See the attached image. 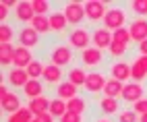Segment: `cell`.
Wrapping results in <instances>:
<instances>
[{
    "label": "cell",
    "mask_w": 147,
    "mask_h": 122,
    "mask_svg": "<svg viewBox=\"0 0 147 122\" xmlns=\"http://www.w3.org/2000/svg\"><path fill=\"white\" fill-rule=\"evenodd\" d=\"M137 116H143V114H147V97H143V99H139L137 104H133V108H131Z\"/></svg>",
    "instance_id": "74e56055"
},
{
    "label": "cell",
    "mask_w": 147,
    "mask_h": 122,
    "mask_svg": "<svg viewBox=\"0 0 147 122\" xmlns=\"http://www.w3.org/2000/svg\"><path fill=\"white\" fill-rule=\"evenodd\" d=\"M44 95V83L40 79H31L29 83L23 87V97L27 99V101H31V99H35V97H42Z\"/></svg>",
    "instance_id": "ffe728a7"
},
{
    "label": "cell",
    "mask_w": 147,
    "mask_h": 122,
    "mask_svg": "<svg viewBox=\"0 0 147 122\" xmlns=\"http://www.w3.org/2000/svg\"><path fill=\"white\" fill-rule=\"evenodd\" d=\"M0 108H2V112L6 116L15 114V112H19L23 106H21V97H19L15 91H8V93L4 97H0Z\"/></svg>",
    "instance_id": "9a60e30c"
},
{
    "label": "cell",
    "mask_w": 147,
    "mask_h": 122,
    "mask_svg": "<svg viewBox=\"0 0 147 122\" xmlns=\"http://www.w3.org/2000/svg\"><path fill=\"white\" fill-rule=\"evenodd\" d=\"M25 70H27L29 79H42V77H44V70H46V64L42 62V60H37V58H35Z\"/></svg>",
    "instance_id": "4dcf8cb0"
},
{
    "label": "cell",
    "mask_w": 147,
    "mask_h": 122,
    "mask_svg": "<svg viewBox=\"0 0 147 122\" xmlns=\"http://www.w3.org/2000/svg\"><path fill=\"white\" fill-rule=\"evenodd\" d=\"M108 13V4L102 0H87L85 2V17L91 23H104V17Z\"/></svg>",
    "instance_id": "52a82bcc"
},
{
    "label": "cell",
    "mask_w": 147,
    "mask_h": 122,
    "mask_svg": "<svg viewBox=\"0 0 147 122\" xmlns=\"http://www.w3.org/2000/svg\"><path fill=\"white\" fill-rule=\"evenodd\" d=\"M35 116L31 114V110H29L27 106H23L19 112H15V114L11 116H6V122H31Z\"/></svg>",
    "instance_id": "f546056e"
},
{
    "label": "cell",
    "mask_w": 147,
    "mask_h": 122,
    "mask_svg": "<svg viewBox=\"0 0 147 122\" xmlns=\"http://www.w3.org/2000/svg\"><path fill=\"white\" fill-rule=\"evenodd\" d=\"M116 120L118 122H139V116L133 110H120V114L116 116Z\"/></svg>",
    "instance_id": "8d00e7d4"
},
{
    "label": "cell",
    "mask_w": 147,
    "mask_h": 122,
    "mask_svg": "<svg viewBox=\"0 0 147 122\" xmlns=\"http://www.w3.org/2000/svg\"><path fill=\"white\" fill-rule=\"evenodd\" d=\"M129 6H131V11L139 17V19H145L147 17V0H133Z\"/></svg>",
    "instance_id": "836d02e7"
},
{
    "label": "cell",
    "mask_w": 147,
    "mask_h": 122,
    "mask_svg": "<svg viewBox=\"0 0 147 122\" xmlns=\"http://www.w3.org/2000/svg\"><path fill=\"white\" fill-rule=\"evenodd\" d=\"M50 101H52V99H48L46 95H42V97H35V99H31V101H27V108L31 110L33 116H40V114H44V112L50 110Z\"/></svg>",
    "instance_id": "603a6c76"
},
{
    "label": "cell",
    "mask_w": 147,
    "mask_h": 122,
    "mask_svg": "<svg viewBox=\"0 0 147 122\" xmlns=\"http://www.w3.org/2000/svg\"><path fill=\"white\" fill-rule=\"evenodd\" d=\"M68 46H71L73 50H79V52L91 48V31L87 27L71 29V33H68Z\"/></svg>",
    "instance_id": "6da1fadb"
},
{
    "label": "cell",
    "mask_w": 147,
    "mask_h": 122,
    "mask_svg": "<svg viewBox=\"0 0 147 122\" xmlns=\"http://www.w3.org/2000/svg\"><path fill=\"white\" fill-rule=\"evenodd\" d=\"M6 93H8V87H6V85L2 83V85H0V97H4Z\"/></svg>",
    "instance_id": "7bdbcfd3"
},
{
    "label": "cell",
    "mask_w": 147,
    "mask_h": 122,
    "mask_svg": "<svg viewBox=\"0 0 147 122\" xmlns=\"http://www.w3.org/2000/svg\"><path fill=\"white\" fill-rule=\"evenodd\" d=\"M112 42H114V33L110 31V29H106L104 25L102 27H95L91 31V46L97 48V50H102V52L110 50Z\"/></svg>",
    "instance_id": "5b68a950"
},
{
    "label": "cell",
    "mask_w": 147,
    "mask_h": 122,
    "mask_svg": "<svg viewBox=\"0 0 147 122\" xmlns=\"http://www.w3.org/2000/svg\"><path fill=\"white\" fill-rule=\"evenodd\" d=\"M40 122H56V118L50 114V112H44V114H40V116H35Z\"/></svg>",
    "instance_id": "60d3db41"
},
{
    "label": "cell",
    "mask_w": 147,
    "mask_h": 122,
    "mask_svg": "<svg viewBox=\"0 0 147 122\" xmlns=\"http://www.w3.org/2000/svg\"><path fill=\"white\" fill-rule=\"evenodd\" d=\"M15 48L13 44H0V64L2 66H11L13 58H15Z\"/></svg>",
    "instance_id": "4316f807"
},
{
    "label": "cell",
    "mask_w": 147,
    "mask_h": 122,
    "mask_svg": "<svg viewBox=\"0 0 147 122\" xmlns=\"http://www.w3.org/2000/svg\"><path fill=\"white\" fill-rule=\"evenodd\" d=\"M62 77H64V73H62V68L60 66H56V64H46V70H44V77H42V81L46 85H60L62 83Z\"/></svg>",
    "instance_id": "ac0fdd59"
},
{
    "label": "cell",
    "mask_w": 147,
    "mask_h": 122,
    "mask_svg": "<svg viewBox=\"0 0 147 122\" xmlns=\"http://www.w3.org/2000/svg\"><path fill=\"white\" fill-rule=\"evenodd\" d=\"M137 52H139V56H147V39L141 44H137Z\"/></svg>",
    "instance_id": "b9f144b4"
},
{
    "label": "cell",
    "mask_w": 147,
    "mask_h": 122,
    "mask_svg": "<svg viewBox=\"0 0 147 122\" xmlns=\"http://www.w3.org/2000/svg\"><path fill=\"white\" fill-rule=\"evenodd\" d=\"M13 27L2 23V27H0V44H13Z\"/></svg>",
    "instance_id": "e575fe53"
},
{
    "label": "cell",
    "mask_w": 147,
    "mask_h": 122,
    "mask_svg": "<svg viewBox=\"0 0 147 122\" xmlns=\"http://www.w3.org/2000/svg\"><path fill=\"white\" fill-rule=\"evenodd\" d=\"M58 122H83V116L81 114H73V112H66Z\"/></svg>",
    "instance_id": "f35d334b"
},
{
    "label": "cell",
    "mask_w": 147,
    "mask_h": 122,
    "mask_svg": "<svg viewBox=\"0 0 147 122\" xmlns=\"http://www.w3.org/2000/svg\"><path fill=\"white\" fill-rule=\"evenodd\" d=\"M48 19H50V29L54 33H64L68 29V21H66V17H64L62 11H54Z\"/></svg>",
    "instance_id": "7402d4cb"
},
{
    "label": "cell",
    "mask_w": 147,
    "mask_h": 122,
    "mask_svg": "<svg viewBox=\"0 0 147 122\" xmlns=\"http://www.w3.org/2000/svg\"><path fill=\"white\" fill-rule=\"evenodd\" d=\"M33 17H35V11H33L31 0H21V2H17V6H15V19L19 23H23V27L31 23Z\"/></svg>",
    "instance_id": "30bf717a"
},
{
    "label": "cell",
    "mask_w": 147,
    "mask_h": 122,
    "mask_svg": "<svg viewBox=\"0 0 147 122\" xmlns=\"http://www.w3.org/2000/svg\"><path fill=\"white\" fill-rule=\"evenodd\" d=\"M40 42H42V35L37 33L31 25H25V27L19 29V33H17V44H19V46L33 50V48L40 46Z\"/></svg>",
    "instance_id": "8992f818"
},
{
    "label": "cell",
    "mask_w": 147,
    "mask_h": 122,
    "mask_svg": "<svg viewBox=\"0 0 147 122\" xmlns=\"http://www.w3.org/2000/svg\"><path fill=\"white\" fill-rule=\"evenodd\" d=\"M62 13L66 17L68 25H73V27H83L81 23L87 19L85 17V2H66Z\"/></svg>",
    "instance_id": "3957f363"
},
{
    "label": "cell",
    "mask_w": 147,
    "mask_h": 122,
    "mask_svg": "<svg viewBox=\"0 0 147 122\" xmlns=\"http://www.w3.org/2000/svg\"><path fill=\"white\" fill-rule=\"evenodd\" d=\"M126 25V11L122 6H112L108 8V13L104 17V27L110 29V31H116V29H122Z\"/></svg>",
    "instance_id": "277c9868"
},
{
    "label": "cell",
    "mask_w": 147,
    "mask_h": 122,
    "mask_svg": "<svg viewBox=\"0 0 147 122\" xmlns=\"http://www.w3.org/2000/svg\"><path fill=\"white\" fill-rule=\"evenodd\" d=\"M104 62V52L102 50H97V48H87L81 52V64L83 68H95V66H100Z\"/></svg>",
    "instance_id": "8fae6325"
},
{
    "label": "cell",
    "mask_w": 147,
    "mask_h": 122,
    "mask_svg": "<svg viewBox=\"0 0 147 122\" xmlns=\"http://www.w3.org/2000/svg\"><path fill=\"white\" fill-rule=\"evenodd\" d=\"M31 4H33L35 15H44V17L52 15V6H50V2H46V0H31Z\"/></svg>",
    "instance_id": "d6a6232c"
},
{
    "label": "cell",
    "mask_w": 147,
    "mask_h": 122,
    "mask_svg": "<svg viewBox=\"0 0 147 122\" xmlns=\"http://www.w3.org/2000/svg\"><path fill=\"white\" fill-rule=\"evenodd\" d=\"M147 79V56H137L131 62V81L143 83Z\"/></svg>",
    "instance_id": "5bb4252c"
},
{
    "label": "cell",
    "mask_w": 147,
    "mask_h": 122,
    "mask_svg": "<svg viewBox=\"0 0 147 122\" xmlns=\"http://www.w3.org/2000/svg\"><path fill=\"white\" fill-rule=\"evenodd\" d=\"M122 91H124V83H120V81H116V79H108L106 89H104V95L106 97L118 99V97H122Z\"/></svg>",
    "instance_id": "cb8c5ba5"
},
{
    "label": "cell",
    "mask_w": 147,
    "mask_h": 122,
    "mask_svg": "<svg viewBox=\"0 0 147 122\" xmlns=\"http://www.w3.org/2000/svg\"><path fill=\"white\" fill-rule=\"evenodd\" d=\"M29 25H31L35 31L40 33V35H48V33H52V29H50V19L44 17V15H35V17H33V21L29 23Z\"/></svg>",
    "instance_id": "d4e9b609"
},
{
    "label": "cell",
    "mask_w": 147,
    "mask_h": 122,
    "mask_svg": "<svg viewBox=\"0 0 147 122\" xmlns=\"http://www.w3.org/2000/svg\"><path fill=\"white\" fill-rule=\"evenodd\" d=\"M66 110L68 112H73V114H85V110H87V99L85 97H81V95H77V97H73L71 101H66Z\"/></svg>",
    "instance_id": "83f0119b"
},
{
    "label": "cell",
    "mask_w": 147,
    "mask_h": 122,
    "mask_svg": "<svg viewBox=\"0 0 147 122\" xmlns=\"http://www.w3.org/2000/svg\"><path fill=\"white\" fill-rule=\"evenodd\" d=\"M95 122H112V120H110V118H104V116H102V118H97Z\"/></svg>",
    "instance_id": "ee69618b"
},
{
    "label": "cell",
    "mask_w": 147,
    "mask_h": 122,
    "mask_svg": "<svg viewBox=\"0 0 147 122\" xmlns=\"http://www.w3.org/2000/svg\"><path fill=\"white\" fill-rule=\"evenodd\" d=\"M73 58H75V54H73V48L68 44H56L50 50V64H56L60 68L68 66L73 62Z\"/></svg>",
    "instance_id": "7a4b0ae2"
},
{
    "label": "cell",
    "mask_w": 147,
    "mask_h": 122,
    "mask_svg": "<svg viewBox=\"0 0 147 122\" xmlns=\"http://www.w3.org/2000/svg\"><path fill=\"white\" fill-rule=\"evenodd\" d=\"M31 122H40V120H37V118H33V120H31Z\"/></svg>",
    "instance_id": "bcb514c9"
},
{
    "label": "cell",
    "mask_w": 147,
    "mask_h": 122,
    "mask_svg": "<svg viewBox=\"0 0 147 122\" xmlns=\"http://www.w3.org/2000/svg\"><path fill=\"white\" fill-rule=\"evenodd\" d=\"M33 54L29 48H23V46H17L15 48V58H13V66L15 68H27L29 64L33 62Z\"/></svg>",
    "instance_id": "e0dca14e"
},
{
    "label": "cell",
    "mask_w": 147,
    "mask_h": 122,
    "mask_svg": "<svg viewBox=\"0 0 147 122\" xmlns=\"http://www.w3.org/2000/svg\"><path fill=\"white\" fill-rule=\"evenodd\" d=\"M114 33V39H118V42H124V44H133V37H131V31H129V27H122V29H116Z\"/></svg>",
    "instance_id": "d590c367"
},
{
    "label": "cell",
    "mask_w": 147,
    "mask_h": 122,
    "mask_svg": "<svg viewBox=\"0 0 147 122\" xmlns=\"http://www.w3.org/2000/svg\"><path fill=\"white\" fill-rule=\"evenodd\" d=\"M145 97V89L141 83H135V81H131V83H124V91H122V101H126V104H137L139 99Z\"/></svg>",
    "instance_id": "9c48e42d"
},
{
    "label": "cell",
    "mask_w": 147,
    "mask_h": 122,
    "mask_svg": "<svg viewBox=\"0 0 147 122\" xmlns=\"http://www.w3.org/2000/svg\"><path fill=\"white\" fill-rule=\"evenodd\" d=\"M110 79H116V81H120V83H126V81L131 79V62H124V60H120V62H112Z\"/></svg>",
    "instance_id": "2e32d148"
},
{
    "label": "cell",
    "mask_w": 147,
    "mask_h": 122,
    "mask_svg": "<svg viewBox=\"0 0 147 122\" xmlns=\"http://www.w3.org/2000/svg\"><path fill=\"white\" fill-rule=\"evenodd\" d=\"M106 83H108V79L102 73L93 70V73H87V81H85V87L83 89L87 91V93H91V95H97V93H104Z\"/></svg>",
    "instance_id": "ba28073f"
},
{
    "label": "cell",
    "mask_w": 147,
    "mask_h": 122,
    "mask_svg": "<svg viewBox=\"0 0 147 122\" xmlns=\"http://www.w3.org/2000/svg\"><path fill=\"white\" fill-rule=\"evenodd\" d=\"M79 95V87H75L71 81H62L60 85L56 87V97H60V99H64V101H71L73 97H77Z\"/></svg>",
    "instance_id": "44dd1931"
},
{
    "label": "cell",
    "mask_w": 147,
    "mask_h": 122,
    "mask_svg": "<svg viewBox=\"0 0 147 122\" xmlns=\"http://www.w3.org/2000/svg\"><path fill=\"white\" fill-rule=\"evenodd\" d=\"M139 122H147V114H143V116H139Z\"/></svg>",
    "instance_id": "f6af8a7d"
},
{
    "label": "cell",
    "mask_w": 147,
    "mask_h": 122,
    "mask_svg": "<svg viewBox=\"0 0 147 122\" xmlns=\"http://www.w3.org/2000/svg\"><path fill=\"white\" fill-rule=\"evenodd\" d=\"M129 31H131V37L135 44H141L147 39V19H139L135 17L133 21L129 23Z\"/></svg>",
    "instance_id": "4fadbf2b"
},
{
    "label": "cell",
    "mask_w": 147,
    "mask_h": 122,
    "mask_svg": "<svg viewBox=\"0 0 147 122\" xmlns=\"http://www.w3.org/2000/svg\"><path fill=\"white\" fill-rule=\"evenodd\" d=\"M29 81H31V79H29V75H27L25 68H15L13 66L6 73V83L11 85V87H15V89H21L23 91V87L29 83Z\"/></svg>",
    "instance_id": "7c38bea8"
},
{
    "label": "cell",
    "mask_w": 147,
    "mask_h": 122,
    "mask_svg": "<svg viewBox=\"0 0 147 122\" xmlns=\"http://www.w3.org/2000/svg\"><path fill=\"white\" fill-rule=\"evenodd\" d=\"M97 108H100V112L104 116H118L120 114V104L118 99L114 97H100V101H97Z\"/></svg>",
    "instance_id": "d6986e66"
},
{
    "label": "cell",
    "mask_w": 147,
    "mask_h": 122,
    "mask_svg": "<svg viewBox=\"0 0 147 122\" xmlns=\"http://www.w3.org/2000/svg\"><path fill=\"white\" fill-rule=\"evenodd\" d=\"M8 15H11V6H6L4 4V0H2V2H0V19H2V23L6 21V17Z\"/></svg>",
    "instance_id": "ab89813d"
},
{
    "label": "cell",
    "mask_w": 147,
    "mask_h": 122,
    "mask_svg": "<svg viewBox=\"0 0 147 122\" xmlns=\"http://www.w3.org/2000/svg\"><path fill=\"white\" fill-rule=\"evenodd\" d=\"M68 81L75 85V87H85V81H87V73L83 66H73L68 70Z\"/></svg>",
    "instance_id": "484cf974"
},
{
    "label": "cell",
    "mask_w": 147,
    "mask_h": 122,
    "mask_svg": "<svg viewBox=\"0 0 147 122\" xmlns=\"http://www.w3.org/2000/svg\"><path fill=\"white\" fill-rule=\"evenodd\" d=\"M126 50H129V44H124V42H118V39H114V42H112V46H110V50H108V54H110L112 58H116V60H120V58L126 54Z\"/></svg>",
    "instance_id": "1f68e13d"
},
{
    "label": "cell",
    "mask_w": 147,
    "mask_h": 122,
    "mask_svg": "<svg viewBox=\"0 0 147 122\" xmlns=\"http://www.w3.org/2000/svg\"><path fill=\"white\" fill-rule=\"evenodd\" d=\"M48 112H50V114L56 118V120H60L64 114H66V101L64 99H60V97H54L52 101H50V110H48Z\"/></svg>",
    "instance_id": "f1b7e54d"
}]
</instances>
